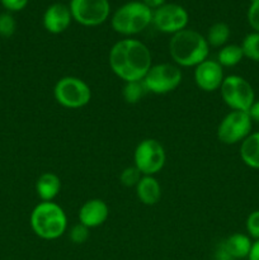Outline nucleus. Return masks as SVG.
Here are the masks:
<instances>
[{
  "label": "nucleus",
  "mask_w": 259,
  "mask_h": 260,
  "mask_svg": "<svg viewBox=\"0 0 259 260\" xmlns=\"http://www.w3.org/2000/svg\"><path fill=\"white\" fill-rule=\"evenodd\" d=\"M165 155L164 146L155 139H145L135 149V167L142 175H152L164 168Z\"/></svg>",
  "instance_id": "nucleus-9"
},
{
  "label": "nucleus",
  "mask_w": 259,
  "mask_h": 260,
  "mask_svg": "<svg viewBox=\"0 0 259 260\" xmlns=\"http://www.w3.org/2000/svg\"><path fill=\"white\" fill-rule=\"evenodd\" d=\"M230 27L226 23L217 22L208 28L206 40H207L208 45L212 47H223L230 38Z\"/></svg>",
  "instance_id": "nucleus-20"
},
{
  "label": "nucleus",
  "mask_w": 259,
  "mask_h": 260,
  "mask_svg": "<svg viewBox=\"0 0 259 260\" xmlns=\"http://www.w3.org/2000/svg\"><path fill=\"white\" fill-rule=\"evenodd\" d=\"M112 71L124 83L140 81L152 66V56L145 43L124 38L112 46L108 57Z\"/></svg>",
  "instance_id": "nucleus-1"
},
{
  "label": "nucleus",
  "mask_w": 259,
  "mask_h": 260,
  "mask_svg": "<svg viewBox=\"0 0 259 260\" xmlns=\"http://www.w3.org/2000/svg\"><path fill=\"white\" fill-rule=\"evenodd\" d=\"M228 249L229 254L234 260H243L248 258L251 250L253 241L248 235L241 233H236L222 240Z\"/></svg>",
  "instance_id": "nucleus-17"
},
{
  "label": "nucleus",
  "mask_w": 259,
  "mask_h": 260,
  "mask_svg": "<svg viewBox=\"0 0 259 260\" xmlns=\"http://www.w3.org/2000/svg\"><path fill=\"white\" fill-rule=\"evenodd\" d=\"M71 17L84 27H96L108 19L111 5L108 0H71Z\"/></svg>",
  "instance_id": "nucleus-10"
},
{
  "label": "nucleus",
  "mask_w": 259,
  "mask_h": 260,
  "mask_svg": "<svg viewBox=\"0 0 259 260\" xmlns=\"http://www.w3.org/2000/svg\"><path fill=\"white\" fill-rule=\"evenodd\" d=\"M79 222L88 229L103 225L109 216V208L104 201L94 198L84 203L79 210Z\"/></svg>",
  "instance_id": "nucleus-14"
},
{
  "label": "nucleus",
  "mask_w": 259,
  "mask_h": 260,
  "mask_svg": "<svg viewBox=\"0 0 259 260\" xmlns=\"http://www.w3.org/2000/svg\"><path fill=\"white\" fill-rule=\"evenodd\" d=\"M244 57L259 62V32H251L245 36L241 43Z\"/></svg>",
  "instance_id": "nucleus-22"
},
{
  "label": "nucleus",
  "mask_w": 259,
  "mask_h": 260,
  "mask_svg": "<svg viewBox=\"0 0 259 260\" xmlns=\"http://www.w3.org/2000/svg\"><path fill=\"white\" fill-rule=\"evenodd\" d=\"M246 18H248L249 25L253 28L254 32H259V0L250 3Z\"/></svg>",
  "instance_id": "nucleus-27"
},
{
  "label": "nucleus",
  "mask_w": 259,
  "mask_h": 260,
  "mask_svg": "<svg viewBox=\"0 0 259 260\" xmlns=\"http://www.w3.org/2000/svg\"><path fill=\"white\" fill-rule=\"evenodd\" d=\"M253 128V121L248 112L231 111L221 119L217 127V139L225 145L243 142Z\"/></svg>",
  "instance_id": "nucleus-8"
},
{
  "label": "nucleus",
  "mask_w": 259,
  "mask_h": 260,
  "mask_svg": "<svg viewBox=\"0 0 259 260\" xmlns=\"http://www.w3.org/2000/svg\"><path fill=\"white\" fill-rule=\"evenodd\" d=\"M53 96L60 106L69 109L83 108L90 102V86L76 76H63L53 88Z\"/></svg>",
  "instance_id": "nucleus-5"
},
{
  "label": "nucleus",
  "mask_w": 259,
  "mask_h": 260,
  "mask_svg": "<svg viewBox=\"0 0 259 260\" xmlns=\"http://www.w3.org/2000/svg\"><path fill=\"white\" fill-rule=\"evenodd\" d=\"M15 27H17V24H15L13 15H10L9 13L0 14V37H12L15 32Z\"/></svg>",
  "instance_id": "nucleus-24"
},
{
  "label": "nucleus",
  "mask_w": 259,
  "mask_h": 260,
  "mask_svg": "<svg viewBox=\"0 0 259 260\" xmlns=\"http://www.w3.org/2000/svg\"><path fill=\"white\" fill-rule=\"evenodd\" d=\"M152 23V9L141 2H130L119 7L112 15V28L123 36H134Z\"/></svg>",
  "instance_id": "nucleus-4"
},
{
  "label": "nucleus",
  "mask_w": 259,
  "mask_h": 260,
  "mask_svg": "<svg viewBox=\"0 0 259 260\" xmlns=\"http://www.w3.org/2000/svg\"><path fill=\"white\" fill-rule=\"evenodd\" d=\"M142 178V174L140 173V170L136 167H127L122 170L121 175H119V180H121L122 184L124 187H136L137 183L140 182V179Z\"/></svg>",
  "instance_id": "nucleus-23"
},
{
  "label": "nucleus",
  "mask_w": 259,
  "mask_h": 260,
  "mask_svg": "<svg viewBox=\"0 0 259 260\" xmlns=\"http://www.w3.org/2000/svg\"><path fill=\"white\" fill-rule=\"evenodd\" d=\"M141 3H144L146 7H149L150 9H157L161 5L165 4V0H141Z\"/></svg>",
  "instance_id": "nucleus-32"
},
{
  "label": "nucleus",
  "mask_w": 259,
  "mask_h": 260,
  "mask_svg": "<svg viewBox=\"0 0 259 260\" xmlns=\"http://www.w3.org/2000/svg\"><path fill=\"white\" fill-rule=\"evenodd\" d=\"M3 7L7 8L10 12H19L24 9L25 5L28 4V0H0Z\"/></svg>",
  "instance_id": "nucleus-28"
},
{
  "label": "nucleus",
  "mask_w": 259,
  "mask_h": 260,
  "mask_svg": "<svg viewBox=\"0 0 259 260\" xmlns=\"http://www.w3.org/2000/svg\"><path fill=\"white\" fill-rule=\"evenodd\" d=\"M146 93L147 90L146 88H145L142 80L130 81V83H126L123 86V90H122L124 101L130 104L139 103V102L144 98V95Z\"/></svg>",
  "instance_id": "nucleus-21"
},
{
  "label": "nucleus",
  "mask_w": 259,
  "mask_h": 260,
  "mask_svg": "<svg viewBox=\"0 0 259 260\" xmlns=\"http://www.w3.org/2000/svg\"><path fill=\"white\" fill-rule=\"evenodd\" d=\"M220 91L222 101L233 111L248 112L255 102V93H254L253 86L243 76H225L221 84Z\"/></svg>",
  "instance_id": "nucleus-6"
},
{
  "label": "nucleus",
  "mask_w": 259,
  "mask_h": 260,
  "mask_svg": "<svg viewBox=\"0 0 259 260\" xmlns=\"http://www.w3.org/2000/svg\"><path fill=\"white\" fill-rule=\"evenodd\" d=\"M254 2H256V0H250V3H254Z\"/></svg>",
  "instance_id": "nucleus-33"
},
{
  "label": "nucleus",
  "mask_w": 259,
  "mask_h": 260,
  "mask_svg": "<svg viewBox=\"0 0 259 260\" xmlns=\"http://www.w3.org/2000/svg\"><path fill=\"white\" fill-rule=\"evenodd\" d=\"M183 79L182 70L173 63L152 65L145 78L142 79L147 91L154 94H167L175 90Z\"/></svg>",
  "instance_id": "nucleus-7"
},
{
  "label": "nucleus",
  "mask_w": 259,
  "mask_h": 260,
  "mask_svg": "<svg viewBox=\"0 0 259 260\" xmlns=\"http://www.w3.org/2000/svg\"><path fill=\"white\" fill-rule=\"evenodd\" d=\"M245 229L249 238L259 240V210L249 213L245 221Z\"/></svg>",
  "instance_id": "nucleus-25"
},
{
  "label": "nucleus",
  "mask_w": 259,
  "mask_h": 260,
  "mask_svg": "<svg viewBox=\"0 0 259 260\" xmlns=\"http://www.w3.org/2000/svg\"><path fill=\"white\" fill-rule=\"evenodd\" d=\"M223 79V68L217 62V60L207 58L196 66L195 81L201 90L207 93L217 90L221 88Z\"/></svg>",
  "instance_id": "nucleus-12"
},
{
  "label": "nucleus",
  "mask_w": 259,
  "mask_h": 260,
  "mask_svg": "<svg viewBox=\"0 0 259 260\" xmlns=\"http://www.w3.org/2000/svg\"><path fill=\"white\" fill-rule=\"evenodd\" d=\"M30 228L38 238L55 240L68 229V217L61 206L55 202H41L30 213Z\"/></svg>",
  "instance_id": "nucleus-3"
},
{
  "label": "nucleus",
  "mask_w": 259,
  "mask_h": 260,
  "mask_svg": "<svg viewBox=\"0 0 259 260\" xmlns=\"http://www.w3.org/2000/svg\"><path fill=\"white\" fill-rule=\"evenodd\" d=\"M243 58V48L239 45H225L217 53V62L222 68H234L240 63Z\"/></svg>",
  "instance_id": "nucleus-19"
},
{
  "label": "nucleus",
  "mask_w": 259,
  "mask_h": 260,
  "mask_svg": "<svg viewBox=\"0 0 259 260\" xmlns=\"http://www.w3.org/2000/svg\"><path fill=\"white\" fill-rule=\"evenodd\" d=\"M169 53L178 66L192 68L207 60L210 45L205 36L195 29H183L172 36Z\"/></svg>",
  "instance_id": "nucleus-2"
},
{
  "label": "nucleus",
  "mask_w": 259,
  "mask_h": 260,
  "mask_svg": "<svg viewBox=\"0 0 259 260\" xmlns=\"http://www.w3.org/2000/svg\"><path fill=\"white\" fill-rule=\"evenodd\" d=\"M137 198L146 206H154L161 198V187L152 175H142L136 187Z\"/></svg>",
  "instance_id": "nucleus-15"
},
{
  "label": "nucleus",
  "mask_w": 259,
  "mask_h": 260,
  "mask_svg": "<svg viewBox=\"0 0 259 260\" xmlns=\"http://www.w3.org/2000/svg\"><path fill=\"white\" fill-rule=\"evenodd\" d=\"M215 259L216 260H234L231 258V255L229 254L228 249H226L225 244H223V241L221 240L220 243L216 245V249H215Z\"/></svg>",
  "instance_id": "nucleus-29"
},
{
  "label": "nucleus",
  "mask_w": 259,
  "mask_h": 260,
  "mask_svg": "<svg viewBox=\"0 0 259 260\" xmlns=\"http://www.w3.org/2000/svg\"><path fill=\"white\" fill-rule=\"evenodd\" d=\"M248 114L251 118V121H253V123L259 124V101L254 102L253 106L249 108Z\"/></svg>",
  "instance_id": "nucleus-30"
},
{
  "label": "nucleus",
  "mask_w": 259,
  "mask_h": 260,
  "mask_svg": "<svg viewBox=\"0 0 259 260\" xmlns=\"http://www.w3.org/2000/svg\"><path fill=\"white\" fill-rule=\"evenodd\" d=\"M36 190L42 202H52L61 190V180L55 173H43L36 183Z\"/></svg>",
  "instance_id": "nucleus-16"
},
{
  "label": "nucleus",
  "mask_w": 259,
  "mask_h": 260,
  "mask_svg": "<svg viewBox=\"0 0 259 260\" xmlns=\"http://www.w3.org/2000/svg\"><path fill=\"white\" fill-rule=\"evenodd\" d=\"M188 20H189V17H188L187 10L175 3L164 4L157 9L152 10V24L163 33L175 35L185 29Z\"/></svg>",
  "instance_id": "nucleus-11"
},
{
  "label": "nucleus",
  "mask_w": 259,
  "mask_h": 260,
  "mask_svg": "<svg viewBox=\"0 0 259 260\" xmlns=\"http://www.w3.org/2000/svg\"><path fill=\"white\" fill-rule=\"evenodd\" d=\"M89 238V229L83 223H76L70 229V239L75 244H84Z\"/></svg>",
  "instance_id": "nucleus-26"
},
{
  "label": "nucleus",
  "mask_w": 259,
  "mask_h": 260,
  "mask_svg": "<svg viewBox=\"0 0 259 260\" xmlns=\"http://www.w3.org/2000/svg\"><path fill=\"white\" fill-rule=\"evenodd\" d=\"M240 157L246 167L259 169V131L251 132L241 142Z\"/></svg>",
  "instance_id": "nucleus-18"
},
{
  "label": "nucleus",
  "mask_w": 259,
  "mask_h": 260,
  "mask_svg": "<svg viewBox=\"0 0 259 260\" xmlns=\"http://www.w3.org/2000/svg\"><path fill=\"white\" fill-rule=\"evenodd\" d=\"M248 260H259V240H255L251 245V250L249 253Z\"/></svg>",
  "instance_id": "nucleus-31"
},
{
  "label": "nucleus",
  "mask_w": 259,
  "mask_h": 260,
  "mask_svg": "<svg viewBox=\"0 0 259 260\" xmlns=\"http://www.w3.org/2000/svg\"><path fill=\"white\" fill-rule=\"evenodd\" d=\"M71 20H73V17H71L69 7L55 3L46 9L42 22L47 32L58 35V33L65 32L70 27Z\"/></svg>",
  "instance_id": "nucleus-13"
}]
</instances>
